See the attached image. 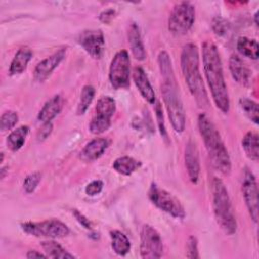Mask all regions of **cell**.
<instances>
[{
  "mask_svg": "<svg viewBox=\"0 0 259 259\" xmlns=\"http://www.w3.org/2000/svg\"><path fill=\"white\" fill-rule=\"evenodd\" d=\"M150 200L161 210L171 214L176 219L185 218V209L180 200L165 189L160 188L155 183H152L149 189Z\"/></svg>",
  "mask_w": 259,
  "mask_h": 259,
  "instance_id": "cell-7",
  "label": "cell"
},
{
  "mask_svg": "<svg viewBox=\"0 0 259 259\" xmlns=\"http://www.w3.org/2000/svg\"><path fill=\"white\" fill-rule=\"evenodd\" d=\"M29 132L27 125H21L12 131L7 138V146L11 151H18L24 144L26 136Z\"/></svg>",
  "mask_w": 259,
  "mask_h": 259,
  "instance_id": "cell-27",
  "label": "cell"
},
{
  "mask_svg": "<svg viewBox=\"0 0 259 259\" xmlns=\"http://www.w3.org/2000/svg\"><path fill=\"white\" fill-rule=\"evenodd\" d=\"M177 89L176 83L162 82L161 91L170 122L176 133H182L185 127V112Z\"/></svg>",
  "mask_w": 259,
  "mask_h": 259,
  "instance_id": "cell-5",
  "label": "cell"
},
{
  "mask_svg": "<svg viewBox=\"0 0 259 259\" xmlns=\"http://www.w3.org/2000/svg\"><path fill=\"white\" fill-rule=\"evenodd\" d=\"M66 55V49H60L50 57L46 58L45 60L40 61L34 71H33V77L36 81L42 82L45 81L51 74L52 72L58 67V65L63 61Z\"/></svg>",
  "mask_w": 259,
  "mask_h": 259,
  "instance_id": "cell-14",
  "label": "cell"
},
{
  "mask_svg": "<svg viewBox=\"0 0 259 259\" xmlns=\"http://www.w3.org/2000/svg\"><path fill=\"white\" fill-rule=\"evenodd\" d=\"M156 116H157V120H158V126L160 130V133L162 135V137H164V139H167V133L165 130V125H164V118H163V112L161 109V106L159 103L156 104Z\"/></svg>",
  "mask_w": 259,
  "mask_h": 259,
  "instance_id": "cell-36",
  "label": "cell"
},
{
  "mask_svg": "<svg viewBox=\"0 0 259 259\" xmlns=\"http://www.w3.org/2000/svg\"><path fill=\"white\" fill-rule=\"evenodd\" d=\"M21 229L29 235L49 238H62L67 236L70 232L67 225L58 220L26 222L21 224Z\"/></svg>",
  "mask_w": 259,
  "mask_h": 259,
  "instance_id": "cell-10",
  "label": "cell"
},
{
  "mask_svg": "<svg viewBox=\"0 0 259 259\" xmlns=\"http://www.w3.org/2000/svg\"><path fill=\"white\" fill-rule=\"evenodd\" d=\"M240 106L245 114L254 122L258 123L259 113H258V104L249 98H241L239 100Z\"/></svg>",
  "mask_w": 259,
  "mask_h": 259,
  "instance_id": "cell-30",
  "label": "cell"
},
{
  "mask_svg": "<svg viewBox=\"0 0 259 259\" xmlns=\"http://www.w3.org/2000/svg\"><path fill=\"white\" fill-rule=\"evenodd\" d=\"M95 94V90L91 85H85L81 91L80 101L77 108L78 114H84L85 111L88 109L89 105L91 104L93 97Z\"/></svg>",
  "mask_w": 259,
  "mask_h": 259,
  "instance_id": "cell-29",
  "label": "cell"
},
{
  "mask_svg": "<svg viewBox=\"0 0 259 259\" xmlns=\"http://www.w3.org/2000/svg\"><path fill=\"white\" fill-rule=\"evenodd\" d=\"M211 192L215 221L226 234L233 235L237 231V221L228 190L223 181L218 177L212 179Z\"/></svg>",
  "mask_w": 259,
  "mask_h": 259,
  "instance_id": "cell-4",
  "label": "cell"
},
{
  "mask_svg": "<svg viewBox=\"0 0 259 259\" xmlns=\"http://www.w3.org/2000/svg\"><path fill=\"white\" fill-rule=\"evenodd\" d=\"M133 78L134 82L139 89L142 96L149 102V103H155L156 96L154 89L145 73V71L141 67H136L133 72Z\"/></svg>",
  "mask_w": 259,
  "mask_h": 259,
  "instance_id": "cell-16",
  "label": "cell"
},
{
  "mask_svg": "<svg viewBox=\"0 0 259 259\" xmlns=\"http://www.w3.org/2000/svg\"><path fill=\"white\" fill-rule=\"evenodd\" d=\"M64 106V99L61 95H55L50 98L41 107L38 112L37 118L42 123L51 122L53 118H55L63 109Z\"/></svg>",
  "mask_w": 259,
  "mask_h": 259,
  "instance_id": "cell-18",
  "label": "cell"
},
{
  "mask_svg": "<svg viewBox=\"0 0 259 259\" xmlns=\"http://www.w3.org/2000/svg\"><path fill=\"white\" fill-rule=\"evenodd\" d=\"M141 257L145 259H157L163 254V244L160 234L150 225H144L141 230Z\"/></svg>",
  "mask_w": 259,
  "mask_h": 259,
  "instance_id": "cell-11",
  "label": "cell"
},
{
  "mask_svg": "<svg viewBox=\"0 0 259 259\" xmlns=\"http://www.w3.org/2000/svg\"><path fill=\"white\" fill-rule=\"evenodd\" d=\"M103 188V182L101 180H93L85 187V192L89 196H94L101 192Z\"/></svg>",
  "mask_w": 259,
  "mask_h": 259,
  "instance_id": "cell-35",
  "label": "cell"
},
{
  "mask_svg": "<svg viewBox=\"0 0 259 259\" xmlns=\"http://www.w3.org/2000/svg\"><path fill=\"white\" fill-rule=\"evenodd\" d=\"M18 121V115L15 111H6L1 115L0 128L2 132L11 130Z\"/></svg>",
  "mask_w": 259,
  "mask_h": 259,
  "instance_id": "cell-31",
  "label": "cell"
},
{
  "mask_svg": "<svg viewBox=\"0 0 259 259\" xmlns=\"http://www.w3.org/2000/svg\"><path fill=\"white\" fill-rule=\"evenodd\" d=\"M229 68L233 78L242 85H248L251 80V71L237 55H232L229 60Z\"/></svg>",
  "mask_w": 259,
  "mask_h": 259,
  "instance_id": "cell-17",
  "label": "cell"
},
{
  "mask_svg": "<svg viewBox=\"0 0 259 259\" xmlns=\"http://www.w3.org/2000/svg\"><path fill=\"white\" fill-rule=\"evenodd\" d=\"M40 178H41V175L38 172H34V173H31L28 176H26V178L23 181V188H24L25 192H27V193L33 192L34 189L36 188V186L38 185Z\"/></svg>",
  "mask_w": 259,
  "mask_h": 259,
  "instance_id": "cell-32",
  "label": "cell"
},
{
  "mask_svg": "<svg viewBox=\"0 0 259 259\" xmlns=\"http://www.w3.org/2000/svg\"><path fill=\"white\" fill-rule=\"evenodd\" d=\"M243 149L247 155V157L255 162L259 159V142H258V135L249 132L245 135L242 141Z\"/></svg>",
  "mask_w": 259,
  "mask_h": 259,
  "instance_id": "cell-22",
  "label": "cell"
},
{
  "mask_svg": "<svg viewBox=\"0 0 259 259\" xmlns=\"http://www.w3.org/2000/svg\"><path fill=\"white\" fill-rule=\"evenodd\" d=\"M237 49L239 53L245 57L256 60L258 58V42L255 39H250L248 37H239L237 40Z\"/></svg>",
  "mask_w": 259,
  "mask_h": 259,
  "instance_id": "cell-28",
  "label": "cell"
},
{
  "mask_svg": "<svg viewBox=\"0 0 259 259\" xmlns=\"http://www.w3.org/2000/svg\"><path fill=\"white\" fill-rule=\"evenodd\" d=\"M108 141L104 138H96L90 141L81 151L80 157L86 162L98 159L107 149Z\"/></svg>",
  "mask_w": 259,
  "mask_h": 259,
  "instance_id": "cell-19",
  "label": "cell"
},
{
  "mask_svg": "<svg viewBox=\"0 0 259 259\" xmlns=\"http://www.w3.org/2000/svg\"><path fill=\"white\" fill-rule=\"evenodd\" d=\"M141 166V162H139L138 160L128 157V156H122L117 158L114 162H113V168L114 170L121 174V175H125L128 176L131 175L133 172H135L137 169H139Z\"/></svg>",
  "mask_w": 259,
  "mask_h": 259,
  "instance_id": "cell-23",
  "label": "cell"
},
{
  "mask_svg": "<svg viewBox=\"0 0 259 259\" xmlns=\"http://www.w3.org/2000/svg\"><path fill=\"white\" fill-rule=\"evenodd\" d=\"M180 62L183 77L190 93L195 98L196 103L200 107L207 106L208 98L199 72L198 50L194 44L189 42L183 47Z\"/></svg>",
  "mask_w": 259,
  "mask_h": 259,
  "instance_id": "cell-2",
  "label": "cell"
},
{
  "mask_svg": "<svg viewBox=\"0 0 259 259\" xmlns=\"http://www.w3.org/2000/svg\"><path fill=\"white\" fill-rule=\"evenodd\" d=\"M79 44L92 58L99 59L104 51V35L101 30H85L79 35Z\"/></svg>",
  "mask_w": 259,
  "mask_h": 259,
  "instance_id": "cell-13",
  "label": "cell"
},
{
  "mask_svg": "<svg viewBox=\"0 0 259 259\" xmlns=\"http://www.w3.org/2000/svg\"><path fill=\"white\" fill-rule=\"evenodd\" d=\"M158 64H159L163 82L176 83V79H175L172 64H171V59L167 54V52L165 51L160 52L158 56Z\"/></svg>",
  "mask_w": 259,
  "mask_h": 259,
  "instance_id": "cell-25",
  "label": "cell"
},
{
  "mask_svg": "<svg viewBox=\"0 0 259 259\" xmlns=\"http://www.w3.org/2000/svg\"><path fill=\"white\" fill-rule=\"evenodd\" d=\"M186 257H187V258H190V259L199 258V255H198V248H197V240H196V238L193 237V236H190V237L188 238Z\"/></svg>",
  "mask_w": 259,
  "mask_h": 259,
  "instance_id": "cell-34",
  "label": "cell"
},
{
  "mask_svg": "<svg viewBox=\"0 0 259 259\" xmlns=\"http://www.w3.org/2000/svg\"><path fill=\"white\" fill-rule=\"evenodd\" d=\"M131 61L125 50L117 52L109 67V81L115 89L126 88L130 85Z\"/></svg>",
  "mask_w": 259,
  "mask_h": 259,
  "instance_id": "cell-9",
  "label": "cell"
},
{
  "mask_svg": "<svg viewBox=\"0 0 259 259\" xmlns=\"http://www.w3.org/2000/svg\"><path fill=\"white\" fill-rule=\"evenodd\" d=\"M52 130H53V125H52L51 122L44 123L42 127L37 133L38 140H45L46 138H48V136L52 133Z\"/></svg>",
  "mask_w": 259,
  "mask_h": 259,
  "instance_id": "cell-38",
  "label": "cell"
},
{
  "mask_svg": "<svg viewBox=\"0 0 259 259\" xmlns=\"http://www.w3.org/2000/svg\"><path fill=\"white\" fill-rule=\"evenodd\" d=\"M202 62L214 104L221 111L228 113L230 109V99L224 78L222 61L217 46L210 40H205L202 44Z\"/></svg>",
  "mask_w": 259,
  "mask_h": 259,
  "instance_id": "cell-1",
  "label": "cell"
},
{
  "mask_svg": "<svg viewBox=\"0 0 259 259\" xmlns=\"http://www.w3.org/2000/svg\"><path fill=\"white\" fill-rule=\"evenodd\" d=\"M26 258L28 259H33V258H48L46 254H42L40 252H37L35 250H30L26 254Z\"/></svg>",
  "mask_w": 259,
  "mask_h": 259,
  "instance_id": "cell-40",
  "label": "cell"
},
{
  "mask_svg": "<svg viewBox=\"0 0 259 259\" xmlns=\"http://www.w3.org/2000/svg\"><path fill=\"white\" fill-rule=\"evenodd\" d=\"M242 191L244 199L251 215V219L257 223L258 222V187L255 176L253 173L245 169L242 181Z\"/></svg>",
  "mask_w": 259,
  "mask_h": 259,
  "instance_id": "cell-12",
  "label": "cell"
},
{
  "mask_svg": "<svg viewBox=\"0 0 259 259\" xmlns=\"http://www.w3.org/2000/svg\"><path fill=\"white\" fill-rule=\"evenodd\" d=\"M195 19V8L190 2L176 4L168 19V29L175 35L185 34L193 25Z\"/></svg>",
  "mask_w": 259,
  "mask_h": 259,
  "instance_id": "cell-6",
  "label": "cell"
},
{
  "mask_svg": "<svg viewBox=\"0 0 259 259\" xmlns=\"http://www.w3.org/2000/svg\"><path fill=\"white\" fill-rule=\"evenodd\" d=\"M72 212H73L74 217L76 218V220L79 222V224H81V225H82L84 228H86V229H91V223H90V221H89L82 212H80V211L77 210V209H73Z\"/></svg>",
  "mask_w": 259,
  "mask_h": 259,
  "instance_id": "cell-37",
  "label": "cell"
},
{
  "mask_svg": "<svg viewBox=\"0 0 259 259\" xmlns=\"http://www.w3.org/2000/svg\"><path fill=\"white\" fill-rule=\"evenodd\" d=\"M184 158H185V165H186L189 179L192 183H196L198 181V177L200 173L199 154H198L196 144L191 140H189L186 144Z\"/></svg>",
  "mask_w": 259,
  "mask_h": 259,
  "instance_id": "cell-15",
  "label": "cell"
},
{
  "mask_svg": "<svg viewBox=\"0 0 259 259\" xmlns=\"http://www.w3.org/2000/svg\"><path fill=\"white\" fill-rule=\"evenodd\" d=\"M31 57H32V51L28 47L20 48L15 54L10 64V67H9L10 75L21 74L26 69V66L30 61Z\"/></svg>",
  "mask_w": 259,
  "mask_h": 259,
  "instance_id": "cell-21",
  "label": "cell"
},
{
  "mask_svg": "<svg viewBox=\"0 0 259 259\" xmlns=\"http://www.w3.org/2000/svg\"><path fill=\"white\" fill-rule=\"evenodd\" d=\"M44 252L48 258H60V259H71L74 258L67 250H65L60 244L55 241H44L40 243Z\"/></svg>",
  "mask_w": 259,
  "mask_h": 259,
  "instance_id": "cell-26",
  "label": "cell"
},
{
  "mask_svg": "<svg viewBox=\"0 0 259 259\" xmlns=\"http://www.w3.org/2000/svg\"><path fill=\"white\" fill-rule=\"evenodd\" d=\"M5 172H6V168H2L1 169V178L5 177Z\"/></svg>",
  "mask_w": 259,
  "mask_h": 259,
  "instance_id": "cell-41",
  "label": "cell"
},
{
  "mask_svg": "<svg viewBox=\"0 0 259 259\" xmlns=\"http://www.w3.org/2000/svg\"><path fill=\"white\" fill-rule=\"evenodd\" d=\"M212 29L218 35H225L230 29L229 22L222 17H214L212 19Z\"/></svg>",
  "mask_w": 259,
  "mask_h": 259,
  "instance_id": "cell-33",
  "label": "cell"
},
{
  "mask_svg": "<svg viewBox=\"0 0 259 259\" xmlns=\"http://www.w3.org/2000/svg\"><path fill=\"white\" fill-rule=\"evenodd\" d=\"M110 239H111V247L116 254L123 256L128 253L131 249V242L122 232L117 230L111 231Z\"/></svg>",
  "mask_w": 259,
  "mask_h": 259,
  "instance_id": "cell-24",
  "label": "cell"
},
{
  "mask_svg": "<svg viewBox=\"0 0 259 259\" xmlns=\"http://www.w3.org/2000/svg\"><path fill=\"white\" fill-rule=\"evenodd\" d=\"M127 38L132 54L135 57V59L138 61H143L146 58V51L142 41L139 26L135 22L131 23L128 26Z\"/></svg>",
  "mask_w": 259,
  "mask_h": 259,
  "instance_id": "cell-20",
  "label": "cell"
},
{
  "mask_svg": "<svg viewBox=\"0 0 259 259\" xmlns=\"http://www.w3.org/2000/svg\"><path fill=\"white\" fill-rule=\"evenodd\" d=\"M113 17H114V10L112 9H107L101 12L99 15V19L104 23H109Z\"/></svg>",
  "mask_w": 259,
  "mask_h": 259,
  "instance_id": "cell-39",
  "label": "cell"
},
{
  "mask_svg": "<svg viewBox=\"0 0 259 259\" xmlns=\"http://www.w3.org/2000/svg\"><path fill=\"white\" fill-rule=\"evenodd\" d=\"M115 112V100L110 96H102L95 107V115L92 117L89 130L94 135L107 131L111 124V117Z\"/></svg>",
  "mask_w": 259,
  "mask_h": 259,
  "instance_id": "cell-8",
  "label": "cell"
},
{
  "mask_svg": "<svg viewBox=\"0 0 259 259\" xmlns=\"http://www.w3.org/2000/svg\"><path fill=\"white\" fill-rule=\"evenodd\" d=\"M198 128L212 165L222 173L228 174L231 170V159L228 150L217 127L205 113L198 116Z\"/></svg>",
  "mask_w": 259,
  "mask_h": 259,
  "instance_id": "cell-3",
  "label": "cell"
}]
</instances>
